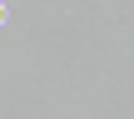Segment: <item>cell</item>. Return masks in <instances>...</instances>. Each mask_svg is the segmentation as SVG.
Here are the masks:
<instances>
[{"label": "cell", "instance_id": "obj_1", "mask_svg": "<svg viewBox=\"0 0 134 119\" xmlns=\"http://www.w3.org/2000/svg\"><path fill=\"white\" fill-rule=\"evenodd\" d=\"M0 20H5V5H0Z\"/></svg>", "mask_w": 134, "mask_h": 119}]
</instances>
